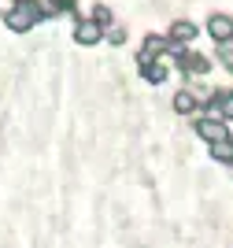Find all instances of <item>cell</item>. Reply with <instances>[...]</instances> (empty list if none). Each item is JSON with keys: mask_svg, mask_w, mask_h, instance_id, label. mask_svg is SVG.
Listing matches in <instances>:
<instances>
[{"mask_svg": "<svg viewBox=\"0 0 233 248\" xmlns=\"http://www.w3.org/2000/svg\"><path fill=\"white\" fill-rule=\"evenodd\" d=\"M104 33H108V41H111V45H126V37H130V33H126V26H119V22H111Z\"/></svg>", "mask_w": 233, "mask_h": 248, "instance_id": "cell-11", "label": "cell"}, {"mask_svg": "<svg viewBox=\"0 0 233 248\" xmlns=\"http://www.w3.org/2000/svg\"><path fill=\"white\" fill-rule=\"evenodd\" d=\"M93 19H96V22L104 26V30H108V26L115 22V11L108 8V4H96V8H93Z\"/></svg>", "mask_w": 233, "mask_h": 248, "instance_id": "cell-10", "label": "cell"}, {"mask_svg": "<svg viewBox=\"0 0 233 248\" xmlns=\"http://www.w3.org/2000/svg\"><path fill=\"white\" fill-rule=\"evenodd\" d=\"M137 71H141V78H144L148 85H163L167 78H171V67H167V63H159V60H148V63H141Z\"/></svg>", "mask_w": 233, "mask_h": 248, "instance_id": "cell-6", "label": "cell"}, {"mask_svg": "<svg viewBox=\"0 0 233 248\" xmlns=\"http://www.w3.org/2000/svg\"><path fill=\"white\" fill-rule=\"evenodd\" d=\"M211 155L218 159V163H233V137H230V141H215Z\"/></svg>", "mask_w": 233, "mask_h": 248, "instance_id": "cell-9", "label": "cell"}, {"mask_svg": "<svg viewBox=\"0 0 233 248\" xmlns=\"http://www.w3.org/2000/svg\"><path fill=\"white\" fill-rule=\"evenodd\" d=\"M171 52V41L163 37V33H148L141 41V52H137V67L141 63H148V60H159V56H167Z\"/></svg>", "mask_w": 233, "mask_h": 248, "instance_id": "cell-5", "label": "cell"}, {"mask_svg": "<svg viewBox=\"0 0 233 248\" xmlns=\"http://www.w3.org/2000/svg\"><path fill=\"white\" fill-rule=\"evenodd\" d=\"M74 41L85 45V48H93V45L104 41V26L96 19H74Z\"/></svg>", "mask_w": 233, "mask_h": 248, "instance_id": "cell-4", "label": "cell"}, {"mask_svg": "<svg viewBox=\"0 0 233 248\" xmlns=\"http://www.w3.org/2000/svg\"><path fill=\"white\" fill-rule=\"evenodd\" d=\"M207 33H211L215 41L222 45L226 37H230V33H233V19H230V15H222V11H215L211 19H207Z\"/></svg>", "mask_w": 233, "mask_h": 248, "instance_id": "cell-7", "label": "cell"}, {"mask_svg": "<svg viewBox=\"0 0 233 248\" xmlns=\"http://www.w3.org/2000/svg\"><path fill=\"white\" fill-rule=\"evenodd\" d=\"M222 119L233 123V93H226V100H222Z\"/></svg>", "mask_w": 233, "mask_h": 248, "instance_id": "cell-12", "label": "cell"}, {"mask_svg": "<svg viewBox=\"0 0 233 248\" xmlns=\"http://www.w3.org/2000/svg\"><path fill=\"white\" fill-rule=\"evenodd\" d=\"M196 37H200V26L189 22V19H174L171 26H167V41L171 45H185V48H189Z\"/></svg>", "mask_w": 233, "mask_h": 248, "instance_id": "cell-3", "label": "cell"}, {"mask_svg": "<svg viewBox=\"0 0 233 248\" xmlns=\"http://www.w3.org/2000/svg\"><path fill=\"white\" fill-rule=\"evenodd\" d=\"M193 130H196V137L207 141V145H215V141H230V126H226V119H215V115H200V119H193Z\"/></svg>", "mask_w": 233, "mask_h": 248, "instance_id": "cell-2", "label": "cell"}, {"mask_svg": "<svg viewBox=\"0 0 233 248\" xmlns=\"http://www.w3.org/2000/svg\"><path fill=\"white\" fill-rule=\"evenodd\" d=\"M171 108H174L178 115H193V111H200V100H196L193 89H178V93H174V100H171Z\"/></svg>", "mask_w": 233, "mask_h": 248, "instance_id": "cell-8", "label": "cell"}, {"mask_svg": "<svg viewBox=\"0 0 233 248\" xmlns=\"http://www.w3.org/2000/svg\"><path fill=\"white\" fill-rule=\"evenodd\" d=\"M45 19H52V11H48V4H41V0H15V8L4 15L8 30H15V33L33 30V26L45 22Z\"/></svg>", "mask_w": 233, "mask_h": 248, "instance_id": "cell-1", "label": "cell"}]
</instances>
